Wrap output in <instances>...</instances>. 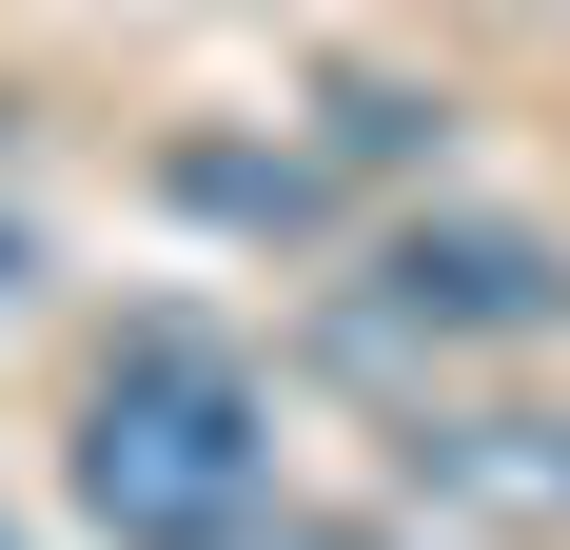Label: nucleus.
Wrapping results in <instances>:
<instances>
[{"instance_id": "nucleus-1", "label": "nucleus", "mask_w": 570, "mask_h": 550, "mask_svg": "<svg viewBox=\"0 0 570 550\" xmlns=\"http://www.w3.org/2000/svg\"><path fill=\"white\" fill-rule=\"evenodd\" d=\"M276 492V413L197 315H138L79 393V511L118 550H236V511Z\"/></svg>"}, {"instance_id": "nucleus-2", "label": "nucleus", "mask_w": 570, "mask_h": 550, "mask_svg": "<svg viewBox=\"0 0 570 550\" xmlns=\"http://www.w3.org/2000/svg\"><path fill=\"white\" fill-rule=\"evenodd\" d=\"M374 295H394L413 334H570V256L531 217H413L394 256H374Z\"/></svg>"}, {"instance_id": "nucleus-3", "label": "nucleus", "mask_w": 570, "mask_h": 550, "mask_svg": "<svg viewBox=\"0 0 570 550\" xmlns=\"http://www.w3.org/2000/svg\"><path fill=\"white\" fill-rule=\"evenodd\" d=\"M413 492L453 511V531L551 550L570 531V413H413Z\"/></svg>"}, {"instance_id": "nucleus-4", "label": "nucleus", "mask_w": 570, "mask_h": 550, "mask_svg": "<svg viewBox=\"0 0 570 550\" xmlns=\"http://www.w3.org/2000/svg\"><path fill=\"white\" fill-rule=\"evenodd\" d=\"M177 197H197V217H256V236H315V217H335V177H315V158H256V138H197Z\"/></svg>"}, {"instance_id": "nucleus-5", "label": "nucleus", "mask_w": 570, "mask_h": 550, "mask_svg": "<svg viewBox=\"0 0 570 550\" xmlns=\"http://www.w3.org/2000/svg\"><path fill=\"white\" fill-rule=\"evenodd\" d=\"M20 275H40V256H20V236H0V295H20Z\"/></svg>"}, {"instance_id": "nucleus-6", "label": "nucleus", "mask_w": 570, "mask_h": 550, "mask_svg": "<svg viewBox=\"0 0 570 550\" xmlns=\"http://www.w3.org/2000/svg\"><path fill=\"white\" fill-rule=\"evenodd\" d=\"M276 550H335V531H276Z\"/></svg>"}]
</instances>
